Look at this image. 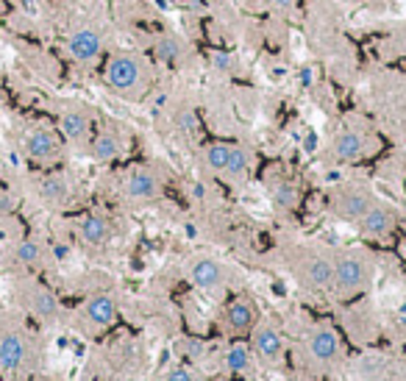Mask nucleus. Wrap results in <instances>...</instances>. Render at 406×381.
<instances>
[{"instance_id": "obj_1", "label": "nucleus", "mask_w": 406, "mask_h": 381, "mask_svg": "<svg viewBox=\"0 0 406 381\" xmlns=\"http://www.w3.org/2000/svg\"><path fill=\"white\" fill-rule=\"evenodd\" d=\"M103 81L120 98H142L150 84V67L136 53H114L103 67Z\"/></svg>"}, {"instance_id": "obj_2", "label": "nucleus", "mask_w": 406, "mask_h": 381, "mask_svg": "<svg viewBox=\"0 0 406 381\" xmlns=\"http://www.w3.org/2000/svg\"><path fill=\"white\" fill-rule=\"evenodd\" d=\"M373 284V259L364 251L348 248L334 256V281L331 292L337 298H356Z\"/></svg>"}, {"instance_id": "obj_3", "label": "nucleus", "mask_w": 406, "mask_h": 381, "mask_svg": "<svg viewBox=\"0 0 406 381\" xmlns=\"http://www.w3.org/2000/svg\"><path fill=\"white\" fill-rule=\"evenodd\" d=\"M303 353L312 364L317 367H331L337 362H342L345 356V345L342 337L328 326V323H315L306 337H303Z\"/></svg>"}, {"instance_id": "obj_4", "label": "nucleus", "mask_w": 406, "mask_h": 381, "mask_svg": "<svg viewBox=\"0 0 406 381\" xmlns=\"http://www.w3.org/2000/svg\"><path fill=\"white\" fill-rule=\"evenodd\" d=\"M248 345L254 351V359L267 364V367H276L284 362L287 356V342H284V334L279 331V326L273 323H256V328L248 334Z\"/></svg>"}, {"instance_id": "obj_5", "label": "nucleus", "mask_w": 406, "mask_h": 381, "mask_svg": "<svg viewBox=\"0 0 406 381\" xmlns=\"http://www.w3.org/2000/svg\"><path fill=\"white\" fill-rule=\"evenodd\" d=\"M373 204H376L373 193L367 186H359V184L339 186V189H334V195H331V212L339 220H351V223H356Z\"/></svg>"}, {"instance_id": "obj_6", "label": "nucleus", "mask_w": 406, "mask_h": 381, "mask_svg": "<svg viewBox=\"0 0 406 381\" xmlns=\"http://www.w3.org/2000/svg\"><path fill=\"white\" fill-rule=\"evenodd\" d=\"M376 142L370 139L367 131H356V128H345L339 131L334 139H331V148H328V156L339 164H353V161H362L373 153Z\"/></svg>"}, {"instance_id": "obj_7", "label": "nucleus", "mask_w": 406, "mask_h": 381, "mask_svg": "<svg viewBox=\"0 0 406 381\" xmlns=\"http://www.w3.org/2000/svg\"><path fill=\"white\" fill-rule=\"evenodd\" d=\"M161 175L148 167V164H139V167H131L123 178V193L128 201H136V204H148V201H156L161 195Z\"/></svg>"}, {"instance_id": "obj_8", "label": "nucleus", "mask_w": 406, "mask_h": 381, "mask_svg": "<svg viewBox=\"0 0 406 381\" xmlns=\"http://www.w3.org/2000/svg\"><path fill=\"white\" fill-rule=\"evenodd\" d=\"M220 323H223V331L229 337H248L259 323V306L254 303V298L240 295L226 306Z\"/></svg>"}, {"instance_id": "obj_9", "label": "nucleus", "mask_w": 406, "mask_h": 381, "mask_svg": "<svg viewBox=\"0 0 406 381\" xmlns=\"http://www.w3.org/2000/svg\"><path fill=\"white\" fill-rule=\"evenodd\" d=\"M298 281L306 290H312V292L331 290V281H334V259H328L323 254H306L298 262Z\"/></svg>"}, {"instance_id": "obj_10", "label": "nucleus", "mask_w": 406, "mask_h": 381, "mask_svg": "<svg viewBox=\"0 0 406 381\" xmlns=\"http://www.w3.org/2000/svg\"><path fill=\"white\" fill-rule=\"evenodd\" d=\"M186 278L200 292H218L226 284V267L212 256H197L186 267Z\"/></svg>"}, {"instance_id": "obj_11", "label": "nucleus", "mask_w": 406, "mask_h": 381, "mask_svg": "<svg viewBox=\"0 0 406 381\" xmlns=\"http://www.w3.org/2000/svg\"><path fill=\"white\" fill-rule=\"evenodd\" d=\"M23 153H26L31 161L53 164V161H59V156H62V142H59V136H56L51 128H31V131L23 136Z\"/></svg>"}, {"instance_id": "obj_12", "label": "nucleus", "mask_w": 406, "mask_h": 381, "mask_svg": "<svg viewBox=\"0 0 406 381\" xmlns=\"http://www.w3.org/2000/svg\"><path fill=\"white\" fill-rule=\"evenodd\" d=\"M120 317V309H117V301L106 292H98V295H89L84 303H81V320L87 323L89 331H100V328H109L114 326Z\"/></svg>"}, {"instance_id": "obj_13", "label": "nucleus", "mask_w": 406, "mask_h": 381, "mask_svg": "<svg viewBox=\"0 0 406 381\" xmlns=\"http://www.w3.org/2000/svg\"><path fill=\"white\" fill-rule=\"evenodd\" d=\"M64 45H67L70 59L78 62V64H92V62H98L100 53H103V37H100V31H95V28H89V26L70 31V37H67Z\"/></svg>"}, {"instance_id": "obj_14", "label": "nucleus", "mask_w": 406, "mask_h": 381, "mask_svg": "<svg viewBox=\"0 0 406 381\" xmlns=\"http://www.w3.org/2000/svg\"><path fill=\"white\" fill-rule=\"evenodd\" d=\"M31 342L20 331H3L0 334V373H15L28 364Z\"/></svg>"}, {"instance_id": "obj_15", "label": "nucleus", "mask_w": 406, "mask_h": 381, "mask_svg": "<svg viewBox=\"0 0 406 381\" xmlns=\"http://www.w3.org/2000/svg\"><path fill=\"white\" fill-rule=\"evenodd\" d=\"M395 223H398L395 212H392L387 204H378V201L356 220L359 231H362L364 237H370V240H387V237H392Z\"/></svg>"}, {"instance_id": "obj_16", "label": "nucleus", "mask_w": 406, "mask_h": 381, "mask_svg": "<svg viewBox=\"0 0 406 381\" xmlns=\"http://www.w3.org/2000/svg\"><path fill=\"white\" fill-rule=\"evenodd\" d=\"M76 234H78V240H81V242H87V245H92V248H98V245H106V242L112 240L114 229H112V220H109L106 215L89 212V215L78 218V223H76Z\"/></svg>"}, {"instance_id": "obj_17", "label": "nucleus", "mask_w": 406, "mask_h": 381, "mask_svg": "<svg viewBox=\"0 0 406 381\" xmlns=\"http://www.w3.org/2000/svg\"><path fill=\"white\" fill-rule=\"evenodd\" d=\"M37 193L48 206H64L73 198V184L64 172H45L37 184Z\"/></svg>"}, {"instance_id": "obj_18", "label": "nucleus", "mask_w": 406, "mask_h": 381, "mask_svg": "<svg viewBox=\"0 0 406 381\" xmlns=\"http://www.w3.org/2000/svg\"><path fill=\"white\" fill-rule=\"evenodd\" d=\"M123 148H125V142H123V134L117 128H100L95 134V139L89 142V156L100 164H109V161H117L123 156Z\"/></svg>"}, {"instance_id": "obj_19", "label": "nucleus", "mask_w": 406, "mask_h": 381, "mask_svg": "<svg viewBox=\"0 0 406 381\" xmlns=\"http://www.w3.org/2000/svg\"><path fill=\"white\" fill-rule=\"evenodd\" d=\"M26 303H28V312L34 317H39L42 323H53V320L62 317V303H59V298L48 287L34 284L28 290V295H26Z\"/></svg>"}, {"instance_id": "obj_20", "label": "nucleus", "mask_w": 406, "mask_h": 381, "mask_svg": "<svg viewBox=\"0 0 406 381\" xmlns=\"http://www.w3.org/2000/svg\"><path fill=\"white\" fill-rule=\"evenodd\" d=\"M59 131L67 142H87L89 139V131H92V120L84 109H70L59 117Z\"/></svg>"}, {"instance_id": "obj_21", "label": "nucleus", "mask_w": 406, "mask_h": 381, "mask_svg": "<svg viewBox=\"0 0 406 381\" xmlns=\"http://www.w3.org/2000/svg\"><path fill=\"white\" fill-rule=\"evenodd\" d=\"M254 351L248 342H231L223 353H220V370L223 373H231V375H242L254 367Z\"/></svg>"}, {"instance_id": "obj_22", "label": "nucleus", "mask_w": 406, "mask_h": 381, "mask_svg": "<svg viewBox=\"0 0 406 381\" xmlns=\"http://www.w3.org/2000/svg\"><path fill=\"white\" fill-rule=\"evenodd\" d=\"M251 164H254L251 150L245 145H234L231 148V156H229V164H226V170L220 175L226 181H231V184H242V181L251 178Z\"/></svg>"}, {"instance_id": "obj_23", "label": "nucleus", "mask_w": 406, "mask_h": 381, "mask_svg": "<svg viewBox=\"0 0 406 381\" xmlns=\"http://www.w3.org/2000/svg\"><path fill=\"white\" fill-rule=\"evenodd\" d=\"M270 198H273L276 209H281V212H292V209L298 206V201H301V189H298L295 181L281 178V181H276V184L270 186Z\"/></svg>"}, {"instance_id": "obj_24", "label": "nucleus", "mask_w": 406, "mask_h": 381, "mask_svg": "<svg viewBox=\"0 0 406 381\" xmlns=\"http://www.w3.org/2000/svg\"><path fill=\"white\" fill-rule=\"evenodd\" d=\"M42 259H45V248L34 237H23L15 245V262L20 267H37V265H42Z\"/></svg>"}, {"instance_id": "obj_25", "label": "nucleus", "mask_w": 406, "mask_h": 381, "mask_svg": "<svg viewBox=\"0 0 406 381\" xmlns=\"http://www.w3.org/2000/svg\"><path fill=\"white\" fill-rule=\"evenodd\" d=\"M153 56L161 64H175L181 59V42L175 37H159L153 42Z\"/></svg>"}, {"instance_id": "obj_26", "label": "nucleus", "mask_w": 406, "mask_h": 381, "mask_svg": "<svg viewBox=\"0 0 406 381\" xmlns=\"http://www.w3.org/2000/svg\"><path fill=\"white\" fill-rule=\"evenodd\" d=\"M231 148H234V142H212V145H206V164L215 172H223L226 164H229Z\"/></svg>"}, {"instance_id": "obj_27", "label": "nucleus", "mask_w": 406, "mask_h": 381, "mask_svg": "<svg viewBox=\"0 0 406 381\" xmlns=\"http://www.w3.org/2000/svg\"><path fill=\"white\" fill-rule=\"evenodd\" d=\"M173 125H175V131L178 134H195L197 131V114H195V109H189V106H181V109H175V114H173Z\"/></svg>"}, {"instance_id": "obj_28", "label": "nucleus", "mask_w": 406, "mask_h": 381, "mask_svg": "<svg viewBox=\"0 0 406 381\" xmlns=\"http://www.w3.org/2000/svg\"><path fill=\"white\" fill-rule=\"evenodd\" d=\"M209 59H212V70H218L220 76H231L234 73V56L231 53H226V51H215V53H209Z\"/></svg>"}, {"instance_id": "obj_29", "label": "nucleus", "mask_w": 406, "mask_h": 381, "mask_svg": "<svg viewBox=\"0 0 406 381\" xmlns=\"http://www.w3.org/2000/svg\"><path fill=\"white\" fill-rule=\"evenodd\" d=\"M161 381H197V375H195L192 367H186V364H175V367H170V370L161 375Z\"/></svg>"}, {"instance_id": "obj_30", "label": "nucleus", "mask_w": 406, "mask_h": 381, "mask_svg": "<svg viewBox=\"0 0 406 381\" xmlns=\"http://www.w3.org/2000/svg\"><path fill=\"white\" fill-rule=\"evenodd\" d=\"M267 3H270L273 9H284V12H287V9L295 6V0H267Z\"/></svg>"}]
</instances>
